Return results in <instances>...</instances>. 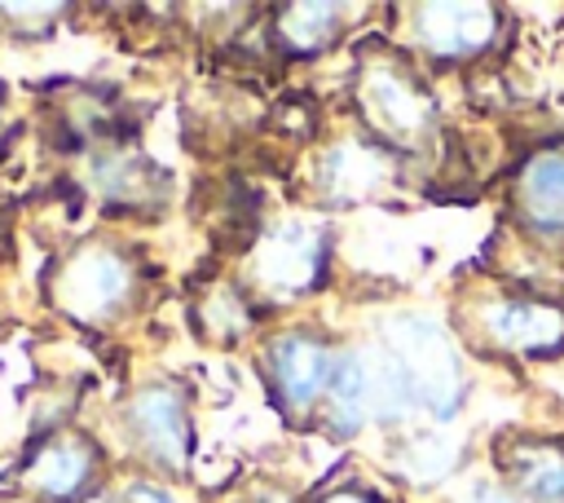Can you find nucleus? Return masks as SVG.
Returning <instances> with one entry per match:
<instances>
[{"mask_svg": "<svg viewBox=\"0 0 564 503\" xmlns=\"http://www.w3.org/2000/svg\"><path fill=\"white\" fill-rule=\"evenodd\" d=\"M352 101L370 137L388 150H423L441 128V106L401 49H370L357 57Z\"/></svg>", "mask_w": 564, "mask_h": 503, "instance_id": "1", "label": "nucleus"}, {"mask_svg": "<svg viewBox=\"0 0 564 503\" xmlns=\"http://www.w3.org/2000/svg\"><path fill=\"white\" fill-rule=\"evenodd\" d=\"M141 296V265L123 243L93 238L70 247L48 274V300L75 322H110Z\"/></svg>", "mask_w": 564, "mask_h": 503, "instance_id": "2", "label": "nucleus"}, {"mask_svg": "<svg viewBox=\"0 0 564 503\" xmlns=\"http://www.w3.org/2000/svg\"><path fill=\"white\" fill-rule=\"evenodd\" d=\"M379 344L401 366L419 410H427L432 419H454L458 415V406L467 397V375H463L458 344L449 340V331L436 318L401 313V318L388 322Z\"/></svg>", "mask_w": 564, "mask_h": 503, "instance_id": "3", "label": "nucleus"}, {"mask_svg": "<svg viewBox=\"0 0 564 503\" xmlns=\"http://www.w3.org/2000/svg\"><path fill=\"white\" fill-rule=\"evenodd\" d=\"M326 260H330L326 234L313 221L291 216V221L260 229V238L251 243V256H247V282L256 287L260 304L264 300L282 304V300L308 296L322 282Z\"/></svg>", "mask_w": 564, "mask_h": 503, "instance_id": "4", "label": "nucleus"}, {"mask_svg": "<svg viewBox=\"0 0 564 503\" xmlns=\"http://www.w3.org/2000/svg\"><path fill=\"white\" fill-rule=\"evenodd\" d=\"M339 357L344 353L322 331L295 327V331L273 335L260 353V371H264V388L273 406L291 419H308L317 406H326Z\"/></svg>", "mask_w": 564, "mask_h": 503, "instance_id": "5", "label": "nucleus"}, {"mask_svg": "<svg viewBox=\"0 0 564 503\" xmlns=\"http://www.w3.org/2000/svg\"><path fill=\"white\" fill-rule=\"evenodd\" d=\"M123 437L132 441V454H141L150 468L163 472H181L194 454V410H189V393L172 379H154L141 384L123 410H119Z\"/></svg>", "mask_w": 564, "mask_h": 503, "instance_id": "6", "label": "nucleus"}, {"mask_svg": "<svg viewBox=\"0 0 564 503\" xmlns=\"http://www.w3.org/2000/svg\"><path fill=\"white\" fill-rule=\"evenodd\" d=\"M405 49L436 66H458L485 57L502 35V13L494 4H410L405 13Z\"/></svg>", "mask_w": 564, "mask_h": 503, "instance_id": "7", "label": "nucleus"}, {"mask_svg": "<svg viewBox=\"0 0 564 503\" xmlns=\"http://www.w3.org/2000/svg\"><path fill=\"white\" fill-rule=\"evenodd\" d=\"M476 340L507 357H555L564 353V304L546 296L498 291L485 296L471 313Z\"/></svg>", "mask_w": 564, "mask_h": 503, "instance_id": "8", "label": "nucleus"}, {"mask_svg": "<svg viewBox=\"0 0 564 503\" xmlns=\"http://www.w3.org/2000/svg\"><path fill=\"white\" fill-rule=\"evenodd\" d=\"M101 450L84 432H53L26 450L18 463V485L40 503H79L97 494Z\"/></svg>", "mask_w": 564, "mask_h": 503, "instance_id": "9", "label": "nucleus"}, {"mask_svg": "<svg viewBox=\"0 0 564 503\" xmlns=\"http://www.w3.org/2000/svg\"><path fill=\"white\" fill-rule=\"evenodd\" d=\"M511 216L538 243H564V146H538L511 176Z\"/></svg>", "mask_w": 564, "mask_h": 503, "instance_id": "10", "label": "nucleus"}, {"mask_svg": "<svg viewBox=\"0 0 564 503\" xmlns=\"http://www.w3.org/2000/svg\"><path fill=\"white\" fill-rule=\"evenodd\" d=\"M397 154L375 137H344L317 163V185L330 203H366L392 185Z\"/></svg>", "mask_w": 564, "mask_h": 503, "instance_id": "11", "label": "nucleus"}, {"mask_svg": "<svg viewBox=\"0 0 564 503\" xmlns=\"http://www.w3.org/2000/svg\"><path fill=\"white\" fill-rule=\"evenodd\" d=\"M502 485H511L524 503H564V441L551 437H516L498 454Z\"/></svg>", "mask_w": 564, "mask_h": 503, "instance_id": "12", "label": "nucleus"}, {"mask_svg": "<svg viewBox=\"0 0 564 503\" xmlns=\"http://www.w3.org/2000/svg\"><path fill=\"white\" fill-rule=\"evenodd\" d=\"M348 9L344 4H326V0H304V4H282L273 13V44L282 57H322L339 44Z\"/></svg>", "mask_w": 564, "mask_h": 503, "instance_id": "13", "label": "nucleus"}, {"mask_svg": "<svg viewBox=\"0 0 564 503\" xmlns=\"http://www.w3.org/2000/svg\"><path fill=\"white\" fill-rule=\"evenodd\" d=\"M256 296H247V291H238V287H216L203 304H198V327L212 335V340H220V344H234L251 322H256Z\"/></svg>", "mask_w": 564, "mask_h": 503, "instance_id": "14", "label": "nucleus"}, {"mask_svg": "<svg viewBox=\"0 0 564 503\" xmlns=\"http://www.w3.org/2000/svg\"><path fill=\"white\" fill-rule=\"evenodd\" d=\"M115 503H176V494L154 477H128L115 490Z\"/></svg>", "mask_w": 564, "mask_h": 503, "instance_id": "15", "label": "nucleus"}, {"mask_svg": "<svg viewBox=\"0 0 564 503\" xmlns=\"http://www.w3.org/2000/svg\"><path fill=\"white\" fill-rule=\"evenodd\" d=\"M467 503H524L511 485H502V481H480L471 494H467Z\"/></svg>", "mask_w": 564, "mask_h": 503, "instance_id": "16", "label": "nucleus"}, {"mask_svg": "<svg viewBox=\"0 0 564 503\" xmlns=\"http://www.w3.org/2000/svg\"><path fill=\"white\" fill-rule=\"evenodd\" d=\"M317 503H383L375 490H366V485H335V490H326Z\"/></svg>", "mask_w": 564, "mask_h": 503, "instance_id": "17", "label": "nucleus"}, {"mask_svg": "<svg viewBox=\"0 0 564 503\" xmlns=\"http://www.w3.org/2000/svg\"><path fill=\"white\" fill-rule=\"evenodd\" d=\"M79 503H115V494H101V490H97V494H88V499H79Z\"/></svg>", "mask_w": 564, "mask_h": 503, "instance_id": "18", "label": "nucleus"}, {"mask_svg": "<svg viewBox=\"0 0 564 503\" xmlns=\"http://www.w3.org/2000/svg\"><path fill=\"white\" fill-rule=\"evenodd\" d=\"M0 146H4V124H0Z\"/></svg>", "mask_w": 564, "mask_h": 503, "instance_id": "19", "label": "nucleus"}]
</instances>
